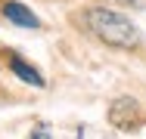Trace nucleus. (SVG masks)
Wrapping results in <instances>:
<instances>
[{
    "label": "nucleus",
    "mask_w": 146,
    "mask_h": 139,
    "mask_svg": "<svg viewBox=\"0 0 146 139\" xmlns=\"http://www.w3.org/2000/svg\"><path fill=\"white\" fill-rule=\"evenodd\" d=\"M87 19V28L109 47H118V50H137L143 43V34L140 28L134 25L124 12H115V9H106V6H93L84 12Z\"/></svg>",
    "instance_id": "obj_1"
},
{
    "label": "nucleus",
    "mask_w": 146,
    "mask_h": 139,
    "mask_svg": "<svg viewBox=\"0 0 146 139\" xmlns=\"http://www.w3.org/2000/svg\"><path fill=\"white\" fill-rule=\"evenodd\" d=\"M109 121H112V127L131 133V130H137V127L143 124V108H140L137 99L121 96V99H115V102L109 105Z\"/></svg>",
    "instance_id": "obj_2"
},
{
    "label": "nucleus",
    "mask_w": 146,
    "mask_h": 139,
    "mask_svg": "<svg viewBox=\"0 0 146 139\" xmlns=\"http://www.w3.org/2000/svg\"><path fill=\"white\" fill-rule=\"evenodd\" d=\"M3 59H6V65H9V71L19 77L22 83H31V87H44V74L31 65V62H25L19 53H13V50H6L3 53Z\"/></svg>",
    "instance_id": "obj_3"
},
{
    "label": "nucleus",
    "mask_w": 146,
    "mask_h": 139,
    "mask_svg": "<svg viewBox=\"0 0 146 139\" xmlns=\"http://www.w3.org/2000/svg\"><path fill=\"white\" fill-rule=\"evenodd\" d=\"M0 12L6 16V22H13V25H19V28H40V19L31 12L28 6H22L19 0H6L0 6Z\"/></svg>",
    "instance_id": "obj_4"
},
{
    "label": "nucleus",
    "mask_w": 146,
    "mask_h": 139,
    "mask_svg": "<svg viewBox=\"0 0 146 139\" xmlns=\"http://www.w3.org/2000/svg\"><path fill=\"white\" fill-rule=\"evenodd\" d=\"M28 139H50V127H47V124H37V127L31 130Z\"/></svg>",
    "instance_id": "obj_5"
},
{
    "label": "nucleus",
    "mask_w": 146,
    "mask_h": 139,
    "mask_svg": "<svg viewBox=\"0 0 146 139\" xmlns=\"http://www.w3.org/2000/svg\"><path fill=\"white\" fill-rule=\"evenodd\" d=\"M118 3H124V6H134V9H140V6H143V0H118Z\"/></svg>",
    "instance_id": "obj_6"
}]
</instances>
